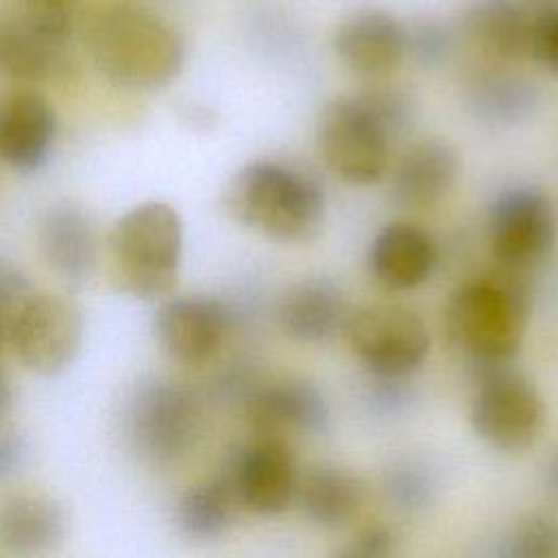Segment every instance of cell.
I'll use <instances>...</instances> for the list:
<instances>
[{"label":"cell","instance_id":"1","mask_svg":"<svg viewBox=\"0 0 558 558\" xmlns=\"http://www.w3.org/2000/svg\"><path fill=\"white\" fill-rule=\"evenodd\" d=\"M85 50L113 85L137 92L168 87L183 72L187 44L163 15L137 4H109L83 26Z\"/></svg>","mask_w":558,"mask_h":558},{"label":"cell","instance_id":"2","mask_svg":"<svg viewBox=\"0 0 558 558\" xmlns=\"http://www.w3.org/2000/svg\"><path fill=\"white\" fill-rule=\"evenodd\" d=\"M227 214L277 242H310L325 220L320 183L292 166L257 159L242 166L225 187Z\"/></svg>","mask_w":558,"mask_h":558},{"label":"cell","instance_id":"3","mask_svg":"<svg viewBox=\"0 0 558 558\" xmlns=\"http://www.w3.org/2000/svg\"><path fill=\"white\" fill-rule=\"evenodd\" d=\"M521 275L504 268L497 277L464 283L449 296L447 336L477 373L510 364L523 344L530 299Z\"/></svg>","mask_w":558,"mask_h":558},{"label":"cell","instance_id":"4","mask_svg":"<svg viewBox=\"0 0 558 558\" xmlns=\"http://www.w3.org/2000/svg\"><path fill=\"white\" fill-rule=\"evenodd\" d=\"M183 222L163 201H146L122 214L109 233L111 283L142 301L166 299L179 279Z\"/></svg>","mask_w":558,"mask_h":558},{"label":"cell","instance_id":"5","mask_svg":"<svg viewBox=\"0 0 558 558\" xmlns=\"http://www.w3.org/2000/svg\"><path fill=\"white\" fill-rule=\"evenodd\" d=\"M129 445L153 464L185 458L203 432V410L196 395L170 379L140 384L124 408Z\"/></svg>","mask_w":558,"mask_h":558},{"label":"cell","instance_id":"6","mask_svg":"<svg viewBox=\"0 0 558 558\" xmlns=\"http://www.w3.org/2000/svg\"><path fill=\"white\" fill-rule=\"evenodd\" d=\"M318 153L351 185H373L386 170L392 137L360 92L331 100L318 120Z\"/></svg>","mask_w":558,"mask_h":558},{"label":"cell","instance_id":"7","mask_svg":"<svg viewBox=\"0 0 558 558\" xmlns=\"http://www.w3.org/2000/svg\"><path fill=\"white\" fill-rule=\"evenodd\" d=\"M469 416L475 434L493 449L521 453L536 442L545 425V403L521 371L501 364L477 373Z\"/></svg>","mask_w":558,"mask_h":558},{"label":"cell","instance_id":"8","mask_svg":"<svg viewBox=\"0 0 558 558\" xmlns=\"http://www.w3.org/2000/svg\"><path fill=\"white\" fill-rule=\"evenodd\" d=\"M347 340L368 375L410 377L429 353V331L410 307L373 303L351 312Z\"/></svg>","mask_w":558,"mask_h":558},{"label":"cell","instance_id":"9","mask_svg":"<svg viewBox=\"0 0 558 558\" xmlns=\"http://www.w3.org/2000/svg\"><path fill=\"white\" fill-rule=\"evenodd\" d=\"M299 466L279 436H257L225 453L214 477L231 493L238 508L259 517H277L296 499Z\"/></svg>","mask_w":558,"mask_h":558},{"label":"cell","instance_id":"10","mask_svg":"<svg viewBox=\"0 0 558 558\" xmlns=\"http://www.w3.org/2000/svg\"><path fill=\"white\" fill-rule=\"evenodd\" d=\"M558 209L554 198L532 185H514L495 196L488 209V242L501 268L525 272L554 248Z\"/></svg>","mask_w":558,"mask_h":558},{"label":"cell","instance_id":"11","mask_svg":"<svg viewBox=\"0 0 558 558\" xmlns=\"http://www.w3.org/2000/svg\"><path fill=\"white\" fill-rule=\"evenodd\" d=\"M83 340L81 310L59 294L31 292L9 320L7 344L33 373L52 377L78 353Z\"/></svg>","mask_w":558,"mask_h":558},{"label":"cell","instance_id":"12","mask_svg":"<svg viewBox=\"0 0 558 558\" xmlns=\"http://www.w3.org/2000/svg\"><path fill=\"white\" fill-rule=\"evenodd\" d=\"M331 48L355 76L381 81L408 59L405 22L384 9H357L338 22Z\"/></svg>","mask_w":558,"mask_h":558},{"label":"cell","instance_id":"13","mask_svg":"<svg viewBox=\"0 0 558 558\" xmlns=\"http://www.w3.org/2000/svg\"><path fill=\"white\" fill-rule=\"evenodd\" d=\"M231 327L229 307L211 296L166 299L153 316V333L161 351L181 364L207 362Z\"/></svg>","mask_w":558,"mask_h":558},{"label":"cell","instance_id":"14","mask_svg":"<svg viewBox=\"0 0 558 558\" xmlns=\"http://www.w3.org/2000/svg\"><path fill=\"white\" fill-rule=\"evenodd\" d=\"M255 436H283L286 432L325 434L331 423L329 401L323 390L301 377L281 379L257 388L246 401Z\"/></svg>","mask_w":558,"mask_h":558},{"label":"cell","instance_id":"15","mask_svg":"<svg viewBox=\"0 0 558 558\" xmlns=\"http://www.w3.org/2000/svg\"><path fill=\"white\" fill-rule=\"evenodd\" d=\"M57 137V113L50 100L33 89L0 98V161L20 172L39 170Z\"/></svg>","mask_w":558,"mask_h":558},{"label":"cell","instance_id":"16","mask_svg":"<svg viewBox=\"0 0 558 558\" xmlns=\"http://www.w3.org/2000/svg\"><path fill=\"white\" fill-rule=\"evenodd\" d=\"M530 26L523 0H466L458 15L460 35L493 63L525 59Z\"/></svg>","mask_w":558,"mask_h":558},{"label":"cell","instance_id":"17","mask_svg":"<svg viewBox=\"0 0 558 558\" xmlns=\"http://www.w3.org/2000/svg\"><path fill=\"white\" fill-rule=\"evenodd\" d=\"M39 246L48 266L70 286H83L96 270L98 235L83 207L54 203L41 218Z\"/></svg>","mask_w":558,"mask_h":558},{"label":"cell","instance_id":"18","mask_svg":"<svg viewBox=\"0 0 558 558\" xmlns=\"http://www.w3.org/2000/svg\"><path fill=\"white\" fill-rule=\"evenodd\" d=\"M458 153L440 137H423L412 142L399 157L390 194L399 207L425 209L436 205L456 183Z\"/></svg>","mask_w":558,"mask_h":558},{"label":"cell","instance_id":"19","mask_svg":"<svg viewBox=\"0 0 558 558\" xmlns=\"http://www.w3.org/2000/svg\"><path fill=\"white\" fill-rule=\"evenodd\" d=\"M436 266L434 238L412 222H390L373 238L368 268L388 290H412L429 279Z\"/></svg>","mask_w":558,"mask_h":558},{"label":"cell","instance_id":"20","mask_svg":"<svg viewBox=\"0 0 558 558\" xmlns=\"http://www.w3.org/2000/svg\"><path fill=\"white\" fill-rule=\"evenodd\" d=\"M351 310L344 292L323 277L301 279L286 288L277 305L281 331L299 342H323L340 331Z\"/></svg>","mask_w":558,"mask_h":558},{"label":"cell","instance_id":"21","mask_svg":"<svg viewBox=\"0 0 558 558\" xmlns=\"http://www.w3.org/2000/svg\"><path fill=\"white\" fill-rule=\"evenodd\" d=\"M466 105L475 118L514 126L530 120L541 107V89L527 76L512 72L506 63L475 70L466 81Z\"/></svg>","mask_w":558,"mask_h":558},{"label":"cell","instance_id":"22","mask_svg":"<svg viewBox=\"0 0 558 558\" xmlns=\"http://www.w3.org/2000/svg\"><path fill=\"white\" fill-rule=\"evenodd\" d=\"M65 527V510L52 497L17 493L0 501V545L11 554L50 551L63 541Z\"/></svg>","mask_w":558,"mask_h":558},{"label":"cell","instance_id":"23","mask_svg":"<svg viewBox=\"0 0 558 558\" xmlns=\"http://www.w3.org/2000/svg\"><path fill=\"white\" fill-rule=\"evenodd\" d=\"M70 70L68 44L46 37L20 13L0 17V74L13 81L39 83Z\"/></svg>","mask_w":558,"mask_h":558},{"label":"cell","instance_id":"24","mask_svg":"<svg viewBox=\"0 0 558 558\" xmlns=\"http://www.w3.org/2000/svg\"><path fill=\"white\" fill-rule=\"evenodd\" d=\"M364 499L366 484L355 473L333 464H318L299 475L294 501L314 525L338 530L360 514Z\"/></svg>","mask_w":558,"mask_h":558},{"label":"cell","instance_id":"25","mask_svg":"<svg viewBox=\"0 0 558 558\" xmlns=\"http://www.w3.org/2000/svg\"><path fill=\"white\" fill-rule=\"evenodd\" d=\"M238 510L231 493L220 480L211 477L181 493L174 506V523L187 538L214 541L229 530Z\"/></svg>","mask_w":558,"mask_h":558},{"label":"cell","instance_id":"26","mask_svg":"<svg viewBox=\"0 0 558 558\" xmlns=\"http://www.w3.org/2000/svg\"><path fill=\"white\" fill-rule=\"evenodd\" d=\"M436 490L434 473L418 460H395L384 473V493L403 512L425 510L434 501Z\"/></svg>","mask_w":558,"mask_h":558},{"label":"cell","instance_id":"27","mask_svg":"<svg viewBox=\"0 0 558 558\" xmlns=\"http://www.w3.org/2000/svg\"><path fill=\"white\" fill-rule=\"evenodd\" d=\"M497 554L506 558H558V519L532 514L519 521Z\"/></svg>","mask_w":558,"mask_h":558},{"label":"cell","instance_id":"28","mask_svg":"<svg viewBox=\"0 0 558 558\" xmlns=\"http://www.w3.org/2000/svg\"><path fill=\"white\" fill-rule=\"evenodd\" d=\"M405 33L408 57L423 68L442 65L456 48V31L436 17H418L405 24Z\"/></svg>","mask_w":558,"mask_h":558},{"label":"cell","instance_id":"29","mask_svg":"<svg viewBox=\"0 0 558 558\" xmlns=\"http://www.w3.org/2000/svg\"><path fill=\"white\" fill-rule=\"evenodd\" d=\"M360 94L375 111V116L381 120L392 140L403 137L412 129L416 118V105L405 89L375 81V85L360 89Z\"/></svg>","mask_w":558,"mask_h":558},{"label":"cell","instance_id":"30","mask_svg":"<svg viewBox=\"0 0 558 558\" xmlns=\"http://www.w3.org/2000/svg\"><path fill=\"white\" fill-rule=\"evenodd\" d=\"M20 15L39 33L61 44H70L81 0H20Z\"/></svg>","mask_w":558,"mask_h":558},{"label":"cell","instance_id":"31","mask_svg":"<svg viewBox=\"0 0 558 558\" xmlns=\"http://www.w3.org/2000/svg\"><path fill=\"white\" fill-rule=\"evenodd\" d=\"M530 48L527 57L545 70L558 74V0L530 11Z\"/></svg>","mask_w":558,"mask_h":558},{"label":"cell","instance_id":"32","mask_svg":"<svg viewBox=\"0 0 558 558\" xmlns=\"http://www.w3.org/2000/svg\"><path fill=\"white\" fill-rule=\"evenodd\" d=\"M31 292L33 286L28 277L15 264L0 257V349L7 344L11 316Z\"/></svg>","mask_w":558,"mask_h":558},{"label":"cell","instance_id":"33","mask_svg":"<svg viewBox=\"0 0 558 558\" xmlns=\"http://www.w3.org/2000/svg\"><path fill=\"white\" fill-rule=\"evenodd\" d=\"M371 384L366 390V401L377 414H399L408 408L412 395L405 386L408 377H379L368 375Z\"/></svg>","mask_w":558,"mask_h":558},{"label":"cell","instance_id":"34","mask_svg":"<svg viewBox=\"0 0 558 558\" xmlns=\"http://www.w3.org/2000/svg\"><path fill=\"white\" fill-rule=\"evenodd\" d=\"M395 551V534L386 525L362 527L344 549L338 551L342 558H384Z\"/></svg>","mask_w":558,"mask_h":558},{"label":"cell","instance_id":"35","mask_svg":"<svg viewBox=\"0 0 558 558\" xmlns=\"http://www.w3.org/2000/svg\"><path fill=\"white\" fill-rule=\"evenodd\" d=\"M26 453L28 447L24 436L11 427H0V482L22 469Z\"/></svg>","mask_w":558,"mask_h":558},{"label":"cell","instance_id":"36","mask_svg":"<svg viewBox=\"0 0 558 558\" xmlns=\"http://www.w3.org/2000/svg\"><path fill=\"white\" fill-rule=\"evenodd\" d=\"M13 405V388H11V379L4 373V368L0 366V416L7 414Z\"/></svg>","mask_w":558,"mask_h":558}]
</instances>
